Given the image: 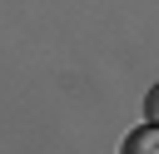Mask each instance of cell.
I'll return each mask as SVG.
<instances>
[{
	"label": "cell",
	"instance_id": "1",
	"mask_svg": "<svg viewBox=\"0 0 159 154\" xmlns=\"http://www.w3.org/2000/svg\"><path fill=\"white\" fill-rule=\"evenodd\" d=\"M119 154H159V124H144V129H134V134L119 144Z\"/></svg>",
	"mask_w": 159,
	"mask_h": 154
},
{
	"label": "cell",
	"instance_id": "2",
	"mask_svg": "<svg viewBox=\"0 0 159 154\" xmlns=\"http://www.w3.org/2000/svg\"><path fill=\"white\" fill-rule=\"evenodd\" d=\"M144 119H149V124H159V84L144 94Z\"/></svg>",
	"mask_w": 159,
	"mask_h": 154
}]
</instances>
